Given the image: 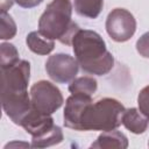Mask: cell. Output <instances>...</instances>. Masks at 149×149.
Instances as JSON below:
<instances>
[{
	"label": "cell",
	"mask_w": 149,
	"mask_h": 149,
	"mask_svg": "<svg viewBox=\"0 0 149 149\" xmlns=\"http://www.w3.org/2000/svg\"><path fill=\"white\" fill-rule=\"evenodd\" d=\"M127 147H128L127 136L116 129L102 132L98 136V139L91 144V148H99V149H104V148L126 149Z\"/></svg>",
	"instance_id": "obj_9"
},
{
	"label": "cell",
	"mask_w": 149,
	"mask_h": 149,
	"mask_svg": "<svg viewBox=\"0 0 149 149\" xmlns=\"http://www.w3.org/2000/svg\"><path fill=\"white\" fill-rule=\"evenodd\" d=\"M27 47L37 55H49L55 48V41L45 37L38 30L30 31L26 37Z\"/></svg>",
	"instance_id": "obj_11"
},
{
	"label": "cell",
	"mask_w": 149,
	"mask_h": 149,
	"mask_svg": "<svg viewBox=\"0 0 149 149\" xmlns=\"http://www.w3.org/2000/svg\"><path fill=\"white\" fill-rule=\"evenodd\" d=\"M20 126L23 127L33 139H38L50 132L55 127V122L51 114L41 113L31 108L30 112L24 116Z\"/></svg>",
	"instance_id": "obj_8"
},
{
	"label": "cell",
	"mask_w": 149,
	"mask_h": 149,
	"mask_svg": "<svg viewBox=\"0 0 149 149\" xmlns=\"http://www.w3.org/2000/svg\"><path fill=\"white\" fill-rule=\"evenodd\" d=\"M20 7L23 8H34L38 6L43 0H14Z\"/></svg>",
	"instance_id": "obj_19"
},
{
	"label": "cell",
	"mask_w": 149,
	"mask_h": 149,
	"mask_svg": "<svg viewBox=\"0 0 149 149\" xmlns=\"http://www.w3.org/2000/svg\"><path fill=\"white\" fill-rule=\"evenodd\" d=\"M98 88V83L93 77L90 76H83L74 78L70 85L69 91L71 94H85V95H93V93Z\"/></svg>",
	"instance_id": "obj_13"
},
{
	"label": "cell",
	"mask_w": 149,
	"mask_h": 149,
	"mask_svg": "<svg viewBox=\"0 0 149 149\" xmlns=\"http://www.w3.org/2000/svg\"><path fill=\"white\" fill-rule=\"evenodd\" d=\"M0 65L1 68H6V66H10L13 64H15L16 62L20 61L19 58V52L15 48L14 44L12 43H7L3 42L0 45Z\"/></svg>",
	"instance_id": "obj_15"
},
{
	"label": "cell",
	"mask_w": 149,
	"mask_h": 149,
	"mask_svg": "<svg viewBox=\"0 0 149 149\" xmlns=\"http://www.w3.org/2000/svg\"><path fill=\"white\" fill-rule=\"evenodd\" d=\"M106 31L115 42H126L133 37L136 30L134 15L125 8H114L106 19Z\"/></svg>",
	"instance_id": "obj_6"
},
{
	"label": "cell",
	"mask_w": 149,
	"mask_h": 149,
	"mask_svg": "<svg viewBox=\"0 0 149 149\" xmlns=\"http://www.w3.org/2000/svg\"><path fill=\"white\" fill-rule=\"evenodd\" d=\"M71 45L83 72L105 76L113 69V55L107 50L105 41L97 31L79 29L72 38Z\"/></svg>",
	"instance_id": "obj_3"
},
{
	"label": "cell",
	"mask_w": 149,
	"mask_h": 149,
	"mask_svg": "<svg viewBox=\"0 0 149 149\" xmlns=\"http://www.w3.org/2000/svg\"><path fill=\"white\" fill-rule=\"evenodd\" d=\"M30 79V63L20 59L15 64L1 68V105L6 115L21 125L31 109L28 84Z\"/></svg>",
	"instance_id": "obj_2"
},
{
	"label": "cell",
	"mask_w": 149,
	"mask_h": 149,
	"mask_svg": "<svg viewBox=\"0 0 149 149\" xmlns=\"http://www.w3.org/2000/svg\"><path fill=\"white\" fill-rule=\"evenodd\" d=\"M15 1L14 0H0V9L1 12H7V9H9L13 3Z\"/></svg>",
	"instance_id": "obj_20"
},
{
	"label": "cell",
	"mask_w": 149,
	"mask_h": 149,
	"mask_svg": "<svg viewBox=\"0 0 149 149\" xmlns=\"http://www.w3.org/2000/svg\"><path fill=\"white\" fill-rule=\"evenodd\" d=\"M73 5L78 15L87 19H97L101 13L104 0H73Z\"/></svg>",
	"instance_id": "obj_12"
},
{
	"label": "cell",
	"mask_w": 149,
	"mask_h": 149,
	"mask_svg": "<svg viewBox=\"0 0 149 149\" xmlns=\"http://www.w3.org/2000/svg\"><path fill=\"white\" fill-rule=\"evenodd\" d=\"M72 3L70 0H52L38 20V31L48 38L58 40L70 45L74 34L80 29L72 21Z\"/></svg>",
	"instance_id": "obj_4"
},
{
	"label": "cell",
	"mask_w": 149,
	"mask_h": 149,
	"mask_svg": "<svg viewBox=\"0 0 149 149\" xmlns=\"http://www.w3.org/2000/svg\"><path fill=\"white\" fill-rule=\"evenodd\" d=\"M31 108L41 113L52 114L64 102L61 90L48 80L36 81L30 87Z\"/></svg>",
	"instance_id": "obj_5"
},
{
	"label": "cell",
	"mask_w": 149,
	"mask_h": 149,
	"mask_svg": "<svg viewBox=\"0 0 149 149\" xmlns=\"http://www.w3.org/2000/svg\"><path fill=\"white\" fill-rule=\"evenodd\" d=\"M122 125L134 134H142L147 130L149 120L140 112L139 108H127L122 115Z\"/></svg>",
	"instance_id": "obj_10"
},
{
	"label": "cell",
	"mask_w": 149,
	"mask_h": 149,
	"mask_svg": "<svg viewBox=\"0 0 149 149\" xmlns=\"http://www.w3.org/2000/svg\"><path fill=\"white\" fill-rule=\"evenodd\" d=\"M79 70L77 59L68 54H55L48 57L45 71L50 79L58 84L71 83Z\"/></svg>",
	"instance_id": "obj_7"
},
{
	"label": "cell",
	"mask_w": 149,
	"mask_h": 149,
	"mask_svg": "<svg viewBox=\"0 0 149 149\" xmlns=\"http://www.w3.org/2000/svg\"><path fill=\"white\" fill-rule=\"evenodd\" d=\"M136 50L142 57L149 58V31L144 33L136 41Z\"/></svg>",
	"instance_id": "obj_18"
},
{
	"label": "cell",
	"mask_w": 149,
	"mask_h": 149,
	"mask_svg": "<svg viewBox=\"0 0 149 149\" xmlns=\"http://www.w3.org/2000/svg\"><path fill=\"white\" fill-rule=\"evenodd\" d=\"M64 135H63V130L59 126L55 125V127L48 132L47 134H44L43 136L38 137V139H33L31 140V144L30 147L33 148H45V147H51L55 144H58L63 141Z\"/></svg>",
	"instance_id": "obj_14"
},
{
	"label": "cell",
	"mask_w": 149,
	"mask_h": 149,
	"mask_svg": "<svg viewBox=\"0 0 149 149\" xmlns=\"http://www.w3.org/2000/svg\"><path fill=\"white\" fill-rule=\"evenodd\" d=\"M148 147H149V142H148Z\"/></svg>",
	"instance_id": "obj_21"
},
{
	"label": "cell",
	"mask_w": 149,
	"mask_h": 149,
	"mask_svg": "<svg viewBox=\"0 0 149 149\" xmlns=\"http://www.w3.org/2000/svg\"><path fill=\"white\" fill-rule=\"evenodd\" d=\"M16 35V23L7 12H1V29L0 38L10 40Z\"/></svg>",
	"instance_id": "obj_16"
},
{
	"label": "cell",
	"mask_w": 149,
	"mask_h": 149,
	"mask_svg": "<svg viewBox=\"0 0 149 149\" xmlns=\"http://www.w3.org/2000/svg\"><path fill=\"white\" fill-rule=\"evenodd\" d=\"M125 106L114 98H102L93 102L91 95L71 94L64 107V126L79 130L107 132L122 123Z\"/></svg>",
	"instance_id": "obj_1"
},
{
	"label": "cell",
	"mask_w": 149,
	"mask_h": 149,
	"mask_svg": "<svg viewBox=\"0 0 149 149\" xmlns=\"http://www.w3.org/2000/svg\"><path fill=\"white\" fill-rule=\"evenodd\" d=\"M137 105L140 112L149 120V85L140 91L137 95Z\"/></svg>",
	"instance_id": "obj_17"
}]
</instances>
